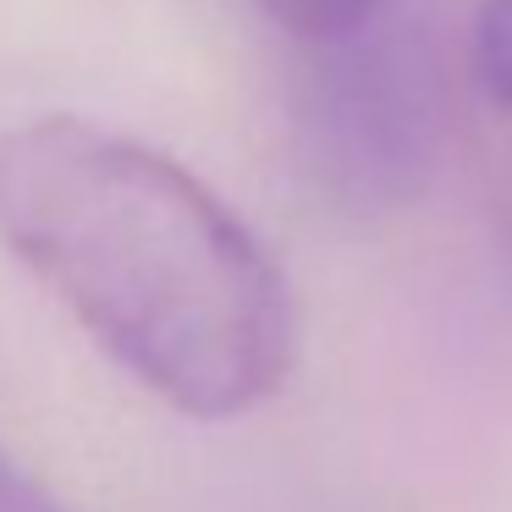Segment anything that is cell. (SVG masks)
<instances>
[{
    "instance_id": "obj_2",
    "label": "cell",
    "mask_w": 512,
    "mask_h": 512,
    "mask_svg": "<svg viewBox=\"0 0 512 512\" xmlns=\"http://www.w3.org/2000/svg\"><path fill=\"white\" fill-rule=\"evenodd\" d=\"M314 50H325L309 105L320 160L353 193H402L424 166V133H430L419 61L380 34V17Z\"/></svg>"
},
{
    "instance_id": "obj_5",
    "label": "cell",
    "mask_w": 512,
    "mask_h": 512,
    "mask_svg": "<svg viewBox=\"0 0 512 512\" xmlns=\"http://www.w3.org/2000/svg\"><path fill=\"white\" fill-rule=\"evenodd\" d=\"M0 512H67V507H56L23 468L0 457Z\"/></svg>"
},
{
    "instance_id": "obj_1",
    "label": "cell",
    "mask_w": 512,
    "mask_h": 512,
    "mask_svg": "<svg viewBox=\"0 0 512 512\" xmlns=\"http://www.w3.org/2000/svg\"><path fill=\"white\" fill-rule=\"evenodd\" d=\"M0 243L116 369L188 419L281 391L298 309L243 215L182 160L83 116L0 133Z\"/></svg>"
},
{
    "instance_id": "obj_4",
    "label": "cell",
    "mask_w": 512,
    "mask_h": 512,
    "mask_svg": "<svg viewBox=\"0 0 512 512\" xmlns=\"http://www.w3.org/2000/svg\"><path fill=\"white\" fill-rule=\"evenodd\" d=\"M474 72L501 116H512V0L474 6Z\"/></svg>"
},
{
    "instance_id": "obj_3",
    "label": "cell",
    "mask_w": 512,
    "mask_h": 512,
    "mask_svg": "<svg viewBox=\"0 0 512 512\" xmlns=\"http://www.w3.org/2000/svg\"><path fill=\"white\" fill-rule=\"evenodd\" d=\"M259 6L270 23L287 28L303 45H336L386 12V0H259Z\"/></svg>"
}]
</instances>
